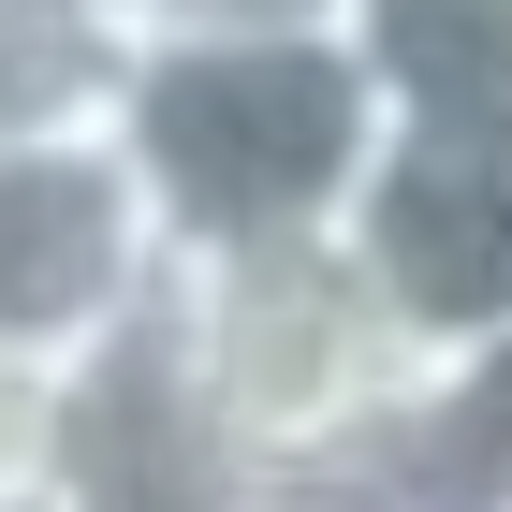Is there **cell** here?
Masks as SVG:
<instances>
[{
    "mask_svg": "<svg viewBox=\"0 0 512 512\" xmlns=\"http://www.w3.org/2000/svg\"><path fill=\"white\" fill-rule=\"evenodd\" d=\"M381 147H395V103L352 0H147L118 161L147 176L176 264L352 235Z\"/></svg>",
    "mask_w": 512,
    "mask_h": 512,
    "instance_id": "6da1fadb",
    "label": "cell"
},
{
    "mask_svg": "<svg viewBox=\"0 0 512 512\" xmlns=\"http://www.w3.org/2000/svg\"><path fill=\"white\" fill-rule=\"evenodd\" d=\"M176 308H191L205 395H220V425L264 483H381L395 425L425 395V352L381 308V278L352 264V235L176 264Z\"/></svg>",
    "mask_w": 512,
    "mask_h": 512,
    "instance_id": "7a4b0ae2",
    "label": "cell"
},
{
    "mask_svg": "<svg viewBox=\"0 0 512 512\" xmlns=\"http://www.w3.org/2000/svg\"><path fill=\"white\" fill-rule=\"evenodd\" d=\"M176 293L147 176L103 147H0V395H59L118 322Z\"/></svg>",
    "mask_w": 512,
    "mask_h": 512,
    "instance_id": "3957f363",
    "label": "cell"
},
{
    "mask_svg": "<svg viewBox=\"0 0 512 512\" xmlns=\"http://www.w3.org/2000/svg\"><path fill=\"white\" fill-rule=\"evenodd\" d=\"M44 498L59 512H249L264 469L235 454L220 395H205V352H191V308L161 293L147 322H118L74 381L44 395Z\"/></svg>",
    "mask_w": 512,
    "mask_h": 512,
    "instance_id": "277c9868",
    "label": "cell"
},
{
    "mask_svg": "<svg viewBox=\"0 0 512 512\" xmlns=\"http://www.w3.org/2000/svg\"><path fill=\"white\" fill-rule=\"evenodd\" d=\"M352 264L410 322V352H483L512 337V132H425L395 118L381 176L352 205Z\"/></svg>",
    "mask_w": 512,
    "mask_h": 512,
    "instance_id": "5b68a950",
    "label": "cell"
},
{
    "mask_svg": "<svg viewBox=\"0 0 512 512\" xmlns=\"http://www.w3.org/2000/svg\"><path fill=\"white\" fill-rule=\"evenodd\" d=\"M147 74V0H0V147H103Z\"/></svg>",
    "mask_w": 512,
    "mask_h": 512,
    "instance_id": "8992f818",
    "label": "cell"
},
{
    "mask_svg": "<svg viewBox=\"0 0 512 512\" xmlns=\"http://www.w3.org/2000/svg\"><path fill=\"white\" fill-rule=\"evenodd\" d=\"M381 498L395 512H512V337L425 366V395L381 454Z\"/></svg>",
    "mask_w": 512,
    "mask_h": 512,
    "instance_id": "52a82bcc",
    "label": "cell"
},
{
    "mask_svg": "<svg viewBox=\"0 0 512 512\" xmlns=\"http://www.w3.org/2000/svg\"><path fill=\"white\" fill-rule=\"evenodd\" d=\"M381 103L425 132H512V0H352Z\"/></svg>",
    "mask_w": 512,
    "mask_h": 512,
    "instance_id": "ba28073f",
    "label": "cell"
},
{
    "mask_svg": "<svg viewBox=\"0 0 512 512\" xmlns=\"http://www.w3.org/2000/svg\"><path fill=\"white\" fill-rule=\"evenodd\" d=\"M249 512H395V498H381V483H264Z\"/></svg>",
    "mask_w": 512,
    "mask_h": 512,
    "instance_id": "9c48e42d",
    "label": "cell"
},
{
    "mask_svg": "<svg viewBox=\"0 0 512 512\" xmlns=\"http://www.w3.org/2000/svg\"><path fill=\"white\" fill-rule=\"evenodd\" d=\"M0 512H59V498H44V483H0Z\"/></svg>",
    "mask_w": 512,
    "mask_h": 512,
    "instance_id": "30bf717a",
    "label": "cell"
}]
</instances>
